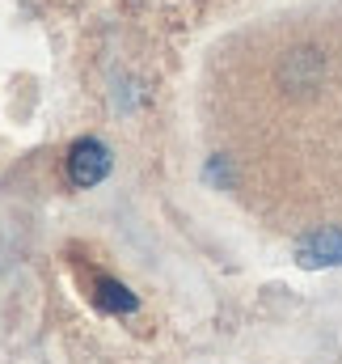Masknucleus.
Returning a JSON list of instances; mask_svg holds the SVG:
<instances>
[{"label":"nucleus","mask_w":342,"mask_h":364,"mask_svg":"<svg viewBox=\"0 0 342 364\" xmlns=\"http://www.w3.org/2000/svg\"><path fill=\"white\" fill-rule=\"evenodd\" d=\"M110 174V149L101 140H77L68 149V178L72 186H93Z\"/></svg>","instance_id":"f257e3e1"},{"label":"nucleus","mask_w":342,"mask_h":364,"mask_svg":"<svg viewBox=\"0 0 342 364\" xmlns=\"http://www.w3.org/2000/svg\"><path fill=\"white\" fill-rule=\"evenodd\" d=\"M300 263L304 267H338L342 263V229H321L300 242Z\"/></svg>","instance_id":"f03ea898"},{"label":"nucleus","mask_w":342,"mask_h":364,"mask_svg":"<svg viewBox=\"0 0 342 364\" xmlns=\"http://www.w3.org/2000/svg\"><path fill=\"white\" fill-rule=\"evenodd\" d=\"M97 301H101L106 309H123V314L136 309V296H131L123 284H114V279H97Z\"/></svg>","instance_id":"7ed1b4c3"}]
</instances>
